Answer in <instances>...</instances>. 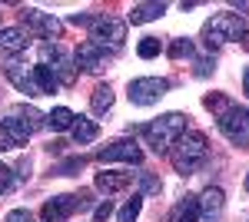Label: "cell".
<instances>
[{
    "mask_svg": "<svg viewBox=\"0 0 249 222\" xmlns=\"http://www.w3.org/2000/svg\"><path fill=\"white\" fill-rule=\"evenodd\" d=\"M206 156H210V146H206V136L199 130H186L170 149V163L179 176H193L206 163Z\"/></svg>",
    "mask_w": 249,
    "mask_h": 222,
    "instance_id": "6da1fadb",
    "label": "cell"
},
{
    "mask_svg": "<svg viewBox=\"0 0 249 222\" xmlns=\"http://www.w3.org/2000/svg\"><path fill=\"white\" fill-rule=\"evenodd\" d=\"M140 133H143L146 146L153 153H170L173 143L186 133V116L183 113H163V116H156L153 123H146Z\"/></svg>",
    "mask_w": 249,
    "mask_h": 222,
    "instance_id": "7a4b0ae2",
    "label": "cell"
},
{
    "mask_svg": "<svg viewBox=\"0 0 249 222\" xmlns=\"http://www.w3.org/2000/svg\"><path fill=\"white\" fill-rule=\"evenodd\" d=\"M246 34V23L239 14H216V17L203 27V43L206 47H223V43H232V40H243Z\"/></svg>",
    "mask_w": 249,
    "mask_h": 222,
    "instance_id": "3957f363",
    "label": "cell"
},
{
    "mask_svg": "<svg viewBox=\"0 0 249 222\" xmlns=\"http://www.w3.org/2000/svg\"><path fill=\"white\" fill-rule=\"evenodd\" d=\"M40 63L53 70V76L60 80V86H73V80H77V63L67 56V50L60 47L57 40H47V43L40 47Z\"/></svg>",
    "mask_w": 249,
    "mask_h": 222,
    "instance_id": "277c9868",
    "label": "cell"
},
{
    "mask_svg": "<svg viewBox=\"0 0 249 222\" xmlns=\"http://www.w3.org/2000/svg\"><path fill=\"white\" fill-rule=\"evenodd\" d=\"M166 90H170L166 76H136L126 86V96H130L133 106H153V103H160L166 96Z\"/></svg>",
    "mask_w": 249,
    "mask_h": 222,
    "instance_id": "5b68a950",
    "label": "cell"
},
{
    "mask_svg": "<svg viewBox=\"0 0 249 222\" xmlns=\"http://www.w3.org/2000/svg\"><path fill=\"white\" fill-rule=\"evenodd\" d=\"M216 126H219V133H223L230 143L249 149V110L246 106H230V110H223L219 120H216Z\"/></svg>",
    "mask_w": 249,
    "mask_h": 222,
    "instance_id": "8992f818",
    "label": "cell"
},
{
    "mask_svg": "<svg viewBox=\"0 0 249 222\" xmlns=\"http://www.w3.org/2000/svg\"><path fill=\"white\" fill-rule=\"evenodd\" d=\"M90 40L100 43V47H123V40H126V23L116 17H96L90 20Z\"/></svg>",
    "mask_w": 249,
    "mask_h": 222,
    "instance_id": "52a82bcc",
    "label": "cell"
},
{
    "mask_svg": "<svg viewBox=\"0 0 249 222\" xmlns=\"http://www.w3.org/2000/svg\"><path fill=\"white\" fill-rule=\"evenodd\" d=\"M96 159L100 163H130V166H140L143 163V149L136 146V139H113L103 149H96Z\"/></svg>",
    "mask_w": 249,
    "mask_h": 222,
    "instance_id": "ba28073f",
    "label": "cell"
},
{
    "mask_svg": "<svg viewBox=\"0 0 249 222\" xmlns=\"http://www.w3.org/2000/svg\"><path fill=\"white\" fill-rule=\"evenodd\" d=\"M20 20L27 23V30H34V34H40V37H47V40H57L63 34V23L53 14H43L40 7H23Z\"/></svg>",
    "mask_w": 249,
    "mask_h": 222,
    "instance_id": "9c48e42d",
    "label": "cell"
},
{
    "mask_svg": "<svg viewBox=\"0 0 249 222\" xmlns=\"http://www.w3.org/2000/svg\"><path fill=\"white\" fill-rule=\"evenodd\" d=\"M113 60V53L107 50V47H100L93 40H87V43H80L77 53H73V63H77L80 70H87V73H100V70H107V63Z\"/></svg>",
    "mask_w": 249,
    "mask_h": 222,
    "instance_id": "30bf717a",
    "label": "cell"
},
{
    "mask_svg": "<svg viewBox=\"0 0 249 222\" xmlns=\"http://www.w3.org/2000/svg\"><path fill=\"white\" fill-rule=\"evenodd\" d=\"M77 205H80V196H53V199L43 203L40 219H43V222H67L70 216H73Z\"/></svg>",
    "mask_w": 249,
    "mask_h": 222,
    "instance_id": "8fae6325",
    "label": "cell"
},
{
    "mask_svg": "<svg viewBox=\"0 0 249 222\" xmlns=\"http://www.w3.org/2000/svg\"><path fill=\"white\" fill-rule=\"evenodd\" d=\"M223 205H226V196L223 189H206L199 196V222H219L223 219Z\"/></svg>",
    "mask_w": 249,
    "mask_h": 222,
    "instance_id": "7c38bea8",
    "label": "cell"
},
{
    "mask_svg": "<svg viewBox=\"0 0 249 222\" xmlns=\"http://www.w3.org/2000/svg\"><path fill=\"white\" fill-rule=\"evenodd\" d=\"M7 80L17 86L20 93H27V96H40V86H37V76H34V67L27 70V67H20V63H10L7 70Z\"/></svg>",
    "mask_w": 249,
    "mask_h": 222,
    "instance_id": "4fadbf2b",
    "label": "cell"
},
{
    "mask_svg": "<svg viewBox=\"0 0 249 222\" xmlns=\"http://www.w3.org/2000/svg\"><path fill=\"white\" fill-rule=\"evenodd\" d=\"M30 47V34L27 30H20V27H0V50L10 56L23 53Z\"/></svg>",
    "mask_w": 249,
    "mask_h": 222,
    "instance_id": "5bb4252c",
    "label": "cell"
},
{
    "mask_svg": "<svg viewBox=\"0 0 249 222\" xmlns=\"http://www.w3.org/2000/svg\"><path fill=\"white\" fill-rule=\"evenodd\" d=\"M166 222H199V196H183L170 209V219Z\"/></svg>",
    "mask_w": 249,
    "mask_h": 222,
    "instance_id": "9a60e30c",
    "label": "cell"
},
{
    "mask_svg": "<svg viewBox=\"0 0 249 222\" xmlns=\"http://www.w3.org/2000/svg\"><path fill=\"white\" fill-rule=\"evenodd\" d=\"M130 183H133V172H96V189L107 192V196L123 192Z\"/></svg>",
    "mask_w": 249,
    "mask_h": 222,
    "instance_id": "2e32d148",
    "label": "cell"
},
{
    "mask_svg": "<svg viewBox=\"0 0 249 222\" xmlns=\"http://www.w3.org/2000/svg\"><path fill=\"white\" fill-rule=\"evenodd\" d=\"M163 14H166V3H163V0L133 3V7H130V23H150V20H160Z\"/></svg>",
    "mask_w": 249,
    "mask_h": 222,
    "instance_id": "e0dca14e",
    "label": "cell"
},
{
    "mask_svg": "<svg viewBox=\"0 0 249 222\" xmlns=\"http://www.w3.org/2000/svg\"><path fill=\"white\" fill-rule=\"evenodd\" d=\"M96 136H100V126H96L93 120H87V116H77V123H73V143L87 146V143H93Z\"/></svg>",
    "mask_w": 249,
    "mask_h": 222,
    "instance_id": "ac0fdd59",
    "label": "cell"
},
{
    "mask_svg": "<svg viewBox=\"0 0 249 222\" xmlns=\"http://www.w3.org/2000/svg\"><path fill=\"white\" fill-rule=\"evenodd\" d=\"M73 123H77V116H73V110H67V106H53V110L47 113V126L50 130H73Z\"/></svg>",
    "mask_w": 249,
    "mask_h": 222,
    "instance_id": "d6986e66",
    "label": "cell"
},
{
    "mask_svg": "<svg viewBox=\"0 0 249 222\" xmlns=\"http://www.w3.org/2000/svg\"><path fill=\"white\" fill-rule=\"evenodd\" d=\"M90 103H93L96 116H103V113L113 110V90H110V83H100V86L93 90V100H90Z\"/></svg>",
    "mask_w": 249,
    "mask_h": 222,
    "instance_id": "ffe728a7",
    "label": "cell"
},
{
    "mask_svg": "<svg viewBox=\"0 0 249 222\" xmlns=\"http://www.w3.org/2000/svg\"><path fill=\"white\" fill-rule=\"evenodd\" d=\"M34 76H37L40 96H43V93H57V90H60V80L53 76V70H50V67H43V63H37V67H34Z\"/></svg>",
    "mask_w": 249,
    "mask_h": 222,
    "instance_id": "44dd1931",
    "label": "cell"
},
{
    "mask_svg": "<svg viewBox=\"0 0 249 222\" xmlns=\"http://www.w3.org/2000/svg\"><path fill=\"white\" fill-rule=\"evenodd\" d=\"M140 209H143V196L136 192L133 199H126V205L116 212V222H136V216H140Z\"/></svg>",
    "mask_w": 249,
    "mask_h": 222,
    "instance_id": "7402d4cb",
    "label": "cell"
},
{
    "mask_svg": "<svg viewBox=\"0 0 249 222\" xmlns=\"http://www.w3.org/2000/svg\"><path fill=\"white\" fill-rule=\"evenodd\" d=\"M160 50H163V40H160V37H143L140 43H136V53L143 56V60H153V56H160Z\"/></svg>",
    "mask_w": 249,
    "mask_h": 222,
    "instance_id": "603a6c76",
    "label": "cell"
},
{
    "mask_svg": "<svg viewBox=\"0 0 249 222\" xmlns=\"http://www.w3.org/2000/svg\"><path fill=\"white\" fill-rule=\"evenodd\" d=\"M83 166H87V159H83V156H70V159H63V163L53 166V176H77Z\"/></svg>",
    "mask_w": 249,
    "mask_h": 222,
    "instance_id": "cb8c5ba5",
    "label": "cell"
},
{
    "mask_svg": "<svg viewBox=\"0 0 249 222\" xmlns=\"http://www.w3.org/2000/svg\"><path fill=\"white\" fill-rule=\"evenodd\" d=\"M136 183H140V196H156L163 189V183L156 176H150V172H136Z\"/></svg>",
    "mask_w": 249,
    "mask_h": 222,
    "instance_id": "d4e9b609",
    "label": "cell"
},
{
    "mask_svg": "<svg viewBox=\"0 0 249 222\" xmlns=\"http://www.w3.org/2000/svg\"><path fill=\"white\" fill-rule=\"evenodd\" d=\"M166 53H170L173 60H183V56H193V40H186V37L173 40V43H170V50H166Z\"/></svg>",
    "mask_w": 249,
    "mask_h": 222,
    "instance_id": "484cf974",
    "label": "cell"
},
{
    "mask_svg": "<svg viewBox=\"0 0 249 222\" xmlns=\"http://www.w3.org/2000/svg\"><path fill=\"white\" fill-rule=\"evenodd\" d=\"M213 70H216L213 56H196V63H193V73H196V76H210Z\"/></svg>",
    "mask_w": 249,
    "mask_h": 222,
    "instance_id": "4316f807",
    "label": "cell"
},
{
    "mask_svg": "<svg viewBox=\"0 0 249 222\" xmlns=\"http://www.w3.org/2000/svg\"><path fill=\"white\" fill-rule=\"evenodd\" d=\"M10 189H14V169L0 163V196H3V192H10Z\"/></svg>",
    "mask_w": 249,
    "mask_h": 222,
    "instance_id": "83f0119b",
    "label": "cell"
},
{
    "mask_svg": "<svg viewBox=\"0 0 249 222\" xmlns=\"http://www.w3.org/2000/svg\"><path fill=\"white\" fill-rule=\"evenodd\" d=\"M203 103H206V110H230V103H226V100H223V96H219V93H210V96H206V100H203Z\"/></svg>",
    "mask_w": 249,
    "mask_h": 222,
    "instance_id": "f1b7e54d",
    "label": "cell"
},
{
    "mask_svg": "<svg viewBox=\"0 0 249 222\" xmlns=\"http://www.w3.org/2000/svg\"><path fill=\"white\" fill-rule=\"evenodd\" d=\"M3 222H34V216H30V209H14V212H7Z\"/></svg>",
    "mask_w": 249,
    "mask_h": 222,
    "instance_id": "f546056e",
    "label": "cell"
},
{
    "mask_svg": "<svg viewBox=\"0 0 249 222\" xmlns=\"http://www.w3.org/2000/svg\"><path fill=\"white\" fill-rule=\"evenodd\" d=\"M110 216H113V205H110V199H107L103 205H96V212H93V222H107Z\"/></svg>",
    "mask_w": 249,
    "mask_h": 222,
    "instance_id": "4dcf8cb0",
    "label": "cell"
},
{
    "mask_svg": "<svg viewBox=\"0 0 249 222\" xmlns=\"http://www.w3.org/2000/svg\"><path fill=\"white\" fill-rule=\"evenodd\" d=\"M70 23H77V27H80V23H90V17H87V14H73V17H70Z\"/></svg>",
    "mask_w": 249,
    "mask_h": 222,
    "instance_id": "1f68e13d",
    "label": "cell"
},
{
    "mask_svg": "<svg viewBox=\"0 0 249 222\" xmlns=\"http://www.w3.org/2000/svg\"><path fill=\"white\" fill-rule=\"evenodd\" d=\"M243 93H246V96H249V67H246V70H243Z\"/></svg>",
    "mask_w": 249,
    "mask_h": 222,
    "instance_id": "d6a6232c",
    "label": "cell"
},
{
    "mask_svg": "<svg viewBox=\"0 0 249 222\" xmlns=\"http://www.w3.org/2000/svg\"><path fill=\"white\" fill-rule=\"evenodd\" d=\"M243 47H246V50H249V30H246V34H243Z\"/></svg>",
    "mask_w": 249,
    "mask_h": 222,
    "instance_id": "836d02e7",
    "label": "cell"
},
{
    "mask_svg": "<svg viewBox=\"0 0 249 222\" xmlns=\"http://www.w3.org/2000/svg\"><path fill=\"white\" fill-rule=\"evenodd\" d=\"M246 189H249V176H246Z\"/></svg>",
    "mask_w": 249,
    "mask_h": 222,
    "instance_id": "e575fe53",
    "label": "cell"
},
{
    "mask_svg": "<svg viewBox=\"0 0 249 222\" xmlns=\"http://www.w3.org/2000/svg\"><path fill=\"white\" fill-rule=\"evenodd\" d=\"M246 222H249V216H246Z\"/></svg>",
    "mask_w": 249,
    "mask_h": 222,
    "instance_id": "d590c367",
    "label": "cell"
}]
</instances>
